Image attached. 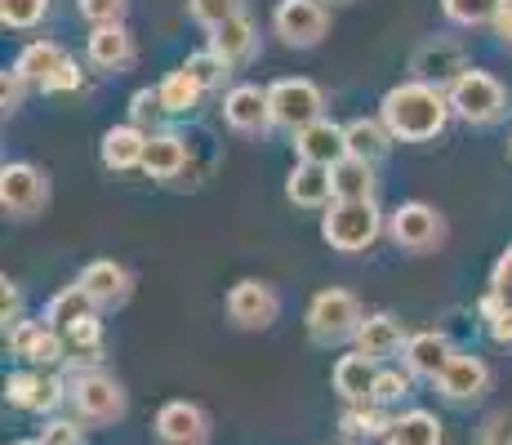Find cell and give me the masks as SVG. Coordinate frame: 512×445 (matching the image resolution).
I'll use <instances>...</instances> for the list:
<instances>
[{"label":"cell","instance_id":"7402d4cb","mask_svg":"<svg viewBox=\"0 0 512 445\" xmlns=\"http://www.w3.org/2000/svg\"><path fill=\"white\" fill-rule=\"evenodd\" d=\"M285 196H290L299 210H326L334 201V178H330V165H312V161H299L290 170V183H285Z\"/></svg>","mask_w":512,"mask_h":445},{"label":"cell","instance_id":"f6af8a7d","mask_svg":"<svg viewBox=\"0 0 512 445\" xmlns=\"http://www.w3.org/2000/svg\"><path fill=\"white\" fill-rule=\"evenodd\" d=\"M23 89H27V81L18 76V67H5V76H0V103H5V116L23 107Z\"/></svg>","mask_w":512,"mask_h":445},{"label":"cell","instance_id":"9a60e30c","mask_svg":"<svg viewBox=\"0 0 512 445\" xmlns=\"http://www.w3.org/2000/svg\"><path fill=\"white\" fill-rule=\"evenodd\" d=\"M410 72H415V81H428V85L450 89L459 76L468 72V63H464V49H459L455 41H446V36H432V41H423L415 49V58H410Z\"/></svg>","mask_w":512,"mask_h":445},{"label":"cell","instance_id":"d6986e66","mask_svg":"<svg viewBox=\"0 0 512 445\" xmlns=\"http://www.w3.org/2000/svg\"><path fill=\"white\" fill-rule=\"evenodd\" d=\"M294 152H299V161H312V165H339L348 156V130L321 116L308 130L294 134Z\"/></svg>","mask_w":512,"mask_h":445},{"label":"cell","instance_id":"ab89813d","mask_svg":"<svg viewBox=\"0 0 512 445\" xmlns=\"http://www.w3.org/2000/svg\"><path fill=\"white\" fill-rule=\"evenodd\" d=\"M187 14L214 32V27H223L232 14H241V0H187Z\"/></svg>","mask_w":512,"mask_h":445},{"label":"cell","instance_id":"e575fe53","mask_svg":"<svg viewBox=\"0 0 512 445\" xmlns=\"http://www.w3.org/2000/svg\"><path fill=\"white\" fill-rule=\"evenodd\" d=\"M410 383H415V374L410 370H388V365H379V379H374V405H383V410H397L401 401L410 397Z\"/></svg>","mask_w":512,"mask_h":445},{"label":"cell","instance_id":"c3c4849f","mask_svg":"<svg viewBox=\"0 0 512 445\" xmlns=\"http://www.w3.org/2000/svg\"><path fill=\"white\" fill-rule=\"evenodd\" d=\"M0 285H5V290H0V316H5V330H9L14 321H23V316H18V285L9 281V276Z\"/></svg>","mask_w":512,"mask_h":445},{"label":"cell","instance_id":"ac0fdd59","mask_svg":"<svg viewBox=\"0 0 512 445\" xmlns=\"http://www.w3.org/2000/svg\"><path fill=\"white\" fill-rule=\"evenodd\" d=\"M406 339H410V334L401 330V321H397V316H388V312H374V316H366V321L357 325V334H352V348H357L361 356H370V361L388 365L392 356H401V352H406Z\"/></svg>","mask_w":512,"mask_h":445},{"label":"cell","instance_id":"8992f818","mask_svg":"<svg viewBox=\"0 0 512 445\" xmlns=\"http://www.w3.org/2000/svg\"><path fill=\"white\" fill-rule=\"evenodd\" d=\"M268 98H272V121L285 125L290 134L308 130L312 121L326 116V94L308 76H281V81L268 85Z\"/></svg>","mask_w":512,"mask_h":445},{"label":"cell","instance_id":"f907efd6","mask_svg":"<svg viewBox=\"0 0 512 445\" xmlns=\"http://www.w3.org/2000/svg\"><path fill=\"white\" fill-rule=\"evenodd\" d=\"M14 445H45L41 437H32V441H14Z\"/></svg>","mask_w":512,"mask_h":445},{"label":"cell","instance_id":"7bdbcfd3","mask_svg":"<svg viewBox=\"0 0 512 445\" xmlns=\"http://www.w3.org/2000/svg\"><path fill=\"white\" fill-rule=\"evenodd\" d=\"M41 441L45 445H85V428H81V419H49L41 428Z\"/></svg>","mask_w":512,"mask_h":445},{"label":"cell","instance_id":"52a82bcc","mask_svg":"<svg viewBox=\"0 0 512 445\" xmlns=\"http://www.w3.org/2000/svg\"><path fill=\"white\" fill-rule=\"evenodd\" d=\"M5 401L23 414H54L67 401V379L58 370L27 365V370H14L5 379Z\"/></svg>","mask_w":512,"mask_h":445},{"label":"cell","instance_id":"ba28073f","mask_svg":"<svg viewBox=\"0 0 512 445\" xmlns=\"http://www.w3.org/2000/svg\"><path fill=\"white\" fill-rule=\"evenodd\" d=\"M5 339H9V348H14L18 361L36 365V370H58V365L72 356L67 352L63 330H54L49 321H14L5 330Z\"/></svg>","mask_w":512,"mask_h":445},{"label":"cell","instance_id":"7dc6e473","mask_svg":"<svg viewBox=\"0 0 512 445\" xmlns=\"http://www.w3.org/2000/svg\"><path fill=\"white\" fill-rule=\"evenodd\" d=\"M490 294H499V299H508V303H512V245H508L504 254H499L495 276H490Z\"/></svg>","mask_w":512,"mask_h":445},{"label":"cell","instance_id":"816d5d0a","mask_svg":"<svg viewBox=\"0 0 512 445\" xmlns=\"http://www.w3.org/2000/svg\"><path fill=\"white\" fill-rule=\"evenodd\" d=\"M326 445H330V441H326Z\"/></svg>","mask_w":512,"mask_h":445},{"label":"cell","instance_id":"ee69618b","mask_svg":"<svg viewBox=\"0 0 512 445\" xmlns=\"http://www.w3.org/2000/svg\"><path fill=\"white\" fill-rule=\"evenodd\" d=\"M472 445H512V414L508 410L486 414V423L477 428V441Z\"/></svg>","mask_w":512,"mask_h":445},{"label":"cell","instance_id":"2e32d148","mask_svg":"<svg viewBox=\"0 0 512 445\" xmlns=\"http://www.w3.org/2000/svg\"><path fill=\"white\" fill-rule=\"evenodd\" d=\"M223 121H228L236 134H268L272 125H277V121H272L268 89H259V85L228 89V98H223Z\"/></svg>","mask_w":512,"mask_h":445},{"label":"cell","instance_id":"1f68e13d","mask_svg":"<svg viewBox=\"0 0 512 445\" xmlns=\"http://www.w3.org/2000/svg\"><path fill=\"white\" fill-rule=\"evenodd\" d=\"M156 89H161V103H165V112H170V116H187L196 103H201V94H205V85L196 81V76L187 72V67L170 72Z\"/></svg>","mask_w":512,"mask_h":445},{"label":"cell","instance_id":"8fae6325","mask_svg":"<svg viewBox=\"0 0 512 445\" xmlns=\"http://www.w3.org/2000/svg\"><path fill=\"white\" fill-rule=\"evenodd\" d=\"M437 392L446 401H455V405H468V401H481L490 392V365L481 361L477 352H450V361H446V370L437 374Z\"/></svg>","mask_w":512,"mask_h":445},{"label":"cell","instance_id":"f546056e","mask_svg":"<svg viewBox=\"0 0 512 445\" xmlns=\"http://www.w3.org/2000/svg\"><path fill=\"white\" fill-rule=\"evenodd\" d=\"M348 130V156H357V161H370V165H379L383 156H388V147L397 143V138L388 134V125L383 121H348L343 125Z\"/></svg>","mask_w":512,"mask_h":445},{"label":"cell","instance_id":"3957f363","mask_svg":"<svg viewBox=\"0 0 512 445\" xmlns=\"http://www.w3.org/2000/svg\"><path fill=\"white\" fill-rule=\"evenodd\" d=\"M67 405L81 423H116L125 419V388L103 370H81L67 379Z\"/></svg>","mask_w":512,"mask_h":445},{"label":"cell","instance_id":"e0dca14e","mask_svg":"<svg viewBox=\"0 0 512 445\" xmlns=\"http://www.w3.org/2000/svg\"><path fill=\"white\" fill-rule=\"evenodd\" d=\"M76 281H81V290L94 299V308H121V303L130 299V290H134L130 267H121L116 259H94V263H85Z\"/></svg>","mask_w":512,"mask_h":445},{"label":"cell","instance_id":"b9f144b4","mask_svg":"<svg viewBox=\"0 0 512 445\" xmlns=\"http://www.w3.org/2000/svg\"><path fill=\"white\" fill-rule=\"evenodd\" d=\"M156 116H170L161 103V89H139V94L130 98V121L139 125V130H147V121H156Z\"/></svg>","mask_w":512,"mask_h":445},{"label":"cell","instance_id":"f35d334b","mask_svg":"<svg viewBox=\"0 0 512 445\" xmlns=\"http://www.w3.org/2000/svg\"><path fill=\"white\" fill-rule=\"evenodd\" d=\"M183 67H187V72H192V76H196V81H201L205 89L223 85V81H228V72H232V67L223 63V58L214 54V49H201V54H192Z\"/></svg>","mask_w":512,"mask_h":445},{"label":"cell","instance_id":"681fc988","mask_svg":"<svg viewBox=\"0 0 512 445\" xmlns=\"http://www.w3.org/2000/svg\"><path fill=\"white\" fill-rule=\"evenodd\" d=\"M490 27H495L499 41L512 45V0H499V14H495V23H490Z\"/></svg>","mask_w":512,"mask_h":445},{"label":"cell","instance_id":"74e56055","mask_svg":"<svg viewBox=\"0 0 512 445\" xmlns=\"http://www.w3.org/2000/svg\"><path fill=\"white\" fill-rule=\"evenodd\" d=\"M481 316H486V334L495 343H512V303L508 299H499V294H486L481 299Z\"/></svg>","mask_w":512,"mask_h":445},{"label":"cell","instance_id":"9c48e42d","mask_svg":"<svg viewBox=\"0 0 512 445\" xmlns=\"http://www.w3.org/2000/svg\"><path fill=\"white\" fill-rule=\"evenodd\" d=\"M272 27H277V36L290 49H312L326 36L330 14L321 0H281V5L272 9Z\"/></svg>","mask_w":512,"mask_h":445},{"label":"cell","instance_id":"f1b7e54d","mask_svg":"<svg viewBox=\"0 0 512 445\" xmlns=\"http://www.w3.org/2000/svg\"><path fill=\"white\" fill-rule=\"evenodd\" d=\"M334 178V201H374V165L343 156L339 165H330Z\"/></svg>","mask_w":512,"mask_h":445},{"label":"cell","instance_id":"6da1fadb","mask_svg":"<svg viewBox=\"0 0 512 445\" xmlns=\"http://www.w3.org/2000/svg\"><path fill=\"white\" fill-rule=\"evenodd\" d=\"M450 94L441 85L428 81H401L383 94L379 121L388 125V134L397 143H432L450 121Z\"/></svg>","mask_w":512,"mask_h":445},{"label":"cell","instance_id":"836d02e7","mask_svg":"<svg viewBox=\"0 0 512 445\" xmlns=\"http://www.w3.org/2000/svg\"><path fill=\"white\" fill-rule=\"evenodd\" d=\"M63 339H67V352L72 356L98 361V356H103V321H98V312H85L81 321H72L63 330Z\"/></svg>","mask_w":512,"mask_h":445},{"label":"cell","instance_id":"83f0119b","mask_svg":"<svg viewBox=\"0 0 512 445\" xmlns=\"http://www.w3.org/2000/svg\"><path fill=\"white\" fill-rule=\"evenodd\" d=\"M187 165V143L179 134H152L143 152V174L147 178H174Z\"/></svg>","mask_w":512,"mask_h":445},{"label":"cell","instance_id":"8d00e7d4","mask_svg":"<svg viewBox=\"0 0 512 445\" xmlns=\"http://www.w3.org/2000/svg\"><path fill=\"white\" fill-rule=\"evenodd\" d=\"M49 14V0H0V23L14 27V32H27Z\"/></svg>","mask_w":512,"mask_h":445},{"label":"cell","instance_id":"44dd1931","mask_svg":"<svg viewBox=\"0 0 512 445\" xmlns=\"http://www.w3.org/2000/svg\"><path fill=\"white\" fill-rule=\"evenodd\" d=\"M147 130H139L134 121L125 125H112V130L103 134V143H98V156H103V165L112 174H125V170H143V152H147Z\"/></svg>","mask_w":512,"mask_h":445},{"label":"cell","instance_id":"30bf717a","mask_svg":"<svg viewBox=\"0 0 512 445\" xmlns=\"http://www.w3.org/2000/svg\"><path fill=\"white\" fill-rule=\"evenodd\" d=\"M388 232H392V241H397L401 250L428 254V250H437V245H441V236H446V223H441V214L432 210V205L406 201L397 214H392Z\"/></svg>","mask_w":512,"mask_h":445},{"label":"cell","instance_id":"d590c367","mask_svg":"<svg viewBox=\"0 0 512 445\" xmlns=\"http://www.w3.org/2000/svg\"><path fill=\"white\" fill-rule=\"evenodd\" d=\"M441 14L455 27H481V23H495L499 0H441Z\"/></svg>","mask_w":512,"mask_h":445},{"label":"cell","instance_id":"d4e9b609","mask_svg":"<svg viewBox=\"0 0 512 445\" xmlns=\"http://www.w3.org/2000/svg\"><path fill=\"white\" fill-rule=\"evenodd\" d=\"M339 432L348 441H388L392 432V414L374 401H361V405H343L339 414Z\"/></svg>","mask_w":512,"mask_h":445},{"label":"cell","instance_id":"4316f807","mask_svg":"<svg viewBox=\"0 0 512 445\" xmlns=\"http://www.w3.org/2000/svg\"><path fill=\"white\" fill-rule=\"evenodd\" d=\"M210 49L223 58L228 67L236 63H245V58L254 54V23H250V14H232L223 27H214V36H210Z\"/></svg>","mask_w":512,"mask_h":445},{"label":"cell","instance_id":"bcb514c9","mask_svg":"<svg viewBox=\"0 0 512 445\" xmlns=\"http://www.w3.org/2000/svg\"><path fill=\"white\" fill-rule=\"evenodd\" d=\"M72 89H81V67L67 58V63L45 81V94H72Z\"/></svg>","mask_w":512,"mask_h":445},{"label":"cell","instance_id":"4fadbf2b","mask_svg":"<svg viewBox=\"0 0 512 445\" xmlns=\"http://www.w3.org/2000/svg\"><path fill=\"white\" fill-rule=\"evenodd\" d=\"M152 428L161 445H210V414L196 401H165Z\"/></svg>","mask_w":512,"mask_h":445},{"label":"cell","instance_id":"60d3db41","mask_svg":"<svg viewBox=\"0 0 512 445\" xmlns=\"http://www.w3.org/2000/svg\"><path fill=\"white\" fill-rule=\"evenodd\" d=\"M76 9H81V18L90 27H107L125 18V0H76Z\"/></svg>","mask_w":512,"mask_h":445},{"label":"cell","instance_id":"7a4b0ae2","mask_svg":"<svg viewBox=\"0 0 512 445\" xmlns=\"http://www.w3.org/2000/svg\"><path fill=\"white\" fill-rule=\"evenodd\" d=\"M383 219L374 201H330L326 219H321V236H326L330 250L339 254H361L379 241Z\"/></svg>","mask_w":512,"mask_h":445},{"label":"cell","instance_id":"d6a6232c","mask_svg":"<svg viewBox=\"0 0 512 445\" xmlns=\"http://www.w3.org/2000/svg\"><path fill=\"white\" fill-rule=\"evenodd\" d=\"M85 312H94V299L81 290V281H76V285H67V290H58L54 299H49L45 321L54 325V330H67V325H72V321H81Z\"/></svg>","mask_w":512,"mask_h":445},{"label":"cell","instance_id":"484cf974","mask_svg":"<svg viewBox=\"0 0 512 445\" xmlns=\"http://www.w3.org/2000/svg\"><path fill=\"white\" fill-rule=\"evenodd\" d=\"M446 441V432H441V419L432 410H401L392 414V432L383 445H441Z\"/></svg>","mask_w":512,"mask_h":445},{"label":"cell","instance_id":"7c38bea8","mask_svg":"<svg viewBox=\"0 0 512 445\" xmlns=\"http://www.w3.org/2000/svg\"><path fill=\"white\" fill-rule=\"evenodd\" d=\"M45 201H49V183L36 165L14 161L0 170V205H5L14 219H32Z\"/></svg>","mask_w":512,"mask_h":445},{"label":"cell","instance_id":"5bb4252c","mask_svg":"<svg viewBox=\"0 0 512 445\" xmlns=\"http://www.w3.org/2000/svg\"><path fill=\"white\" fill-rule=\"evenodd\" d=\"M228 316L241 330H268L281 316V299L268 281H236L228 290Z\"/></svg>","mask_w":512,"mask_h":445},{"label":"cell","instance_id":"5b68a950","mask_svg":"<svg viewBox=\"0 0 512 445\" xmlns=\"http://www.w3.org/2000/svg\"><path fill=\"white\" fill-rule=\"evenodd\" d=\"M361 321H366L361 303L348 290H317L308 303V334H312V343H326V348L352 339Z\"/></svg>","mask_w":512,"mask_h":445},{"label":"cell","instance_id":"4dcf8cb0","mask_svg":"<svg viewBox=\"0 0 512 445\" xmlns=\"http://www.w3.org/2000/svg\"><path fill=\"white\" fill-rule=\"evenodd\" d=\"M67 63V49L63 45H54V41H32L23 49V54H18V76H23L27 85H41L45 89V81L49 76L58 72V67Z\"/></svg>","mask_w":512,"mask_h":445},{"label":"cell","instance_id":"603a6c76","mask_svg":"<svg viewBox=\"0 0 512 445\" xmlns=\"http://www.w3.org/2000/svg\"><path fill=\"white\" fill-rule=\"evenodd\" d=\"M90 63L98 72H125L134 63V36L125 32V23H107L90 32V45H85Z\"/></svg>","mask_w":512,"mask_h":445},{"label":"cell","instance_id":"277c9868","mask_svg":"<svg viewBox=\"0 0 512 445\" xmlns=\"http://www.w3.org/2000/svg\"><path fill=\"white\" fill-rule=\"evenodd\" d=\"M446 94H450V112L468 125H495L508 107V89L490 72H481V67H468Z\"/></svg>","mask_w":512,"mask_h":445},{"label":"cell","instance_id":"cb8c5ba5","mask_svg":"<svg viewBox=\"0 0 512 445\" xmlns=\"http://www.w3.org/2000/svg\"><path fill=\"white\" fill-rule=\"evenodd\" d=\"M450 343H446V334L441 330H419V334H410L406 339V370L415 374V379H437L441 370H446V361H450Z\"/></svg>","mask_w":512,"mask_h":445},{"label":"cell","instance_id":"ffe728a7","mask_svg":"<svg viewBox=\"0 0 512 445\" xmlns=\"http://www.w3.org/2000/svg\"><path fill=\"white\" fill-rule=\"evenodd\" d=\"M374 379H379V361H370V356H361L352 348L348 356H339L330 370V383L334 392H339L343 405H361L374 397Z\"/></svg>","mask_w":512,"mask_h":445}]
</instances>
